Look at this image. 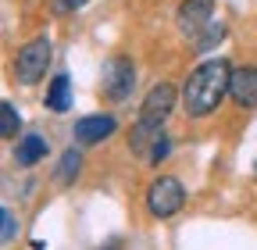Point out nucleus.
I'll use <instances>...</instances> for the list:
<instances>
[{"mask_svg": "<svg viewBox=\"0 0 257 250\" xmlns=\"http://www.w3.org/2000/svg\"><path fill=\"white\" fill-rule=\"evenodd\" d=\"M50 57H54V43L47 36H36V40H29L18 47L15 61H11V72H15V82L18 86H36L47 68H50Z\"/></svg>", "mask_w": 257, "mask_h": 250, "instance_id": "2", "label": "nucleus"}, {"mask_svg": "<svg viewBox=\"0 0 257 250\" xmlns=\"http://www.w3.org/2000/svg\"><path fill=\"white\" fill-rule=\"evenodd\" d=\"M200 33H204V36H193V47H197V50H211L214 43H221V40H225V25H221V22H218V25H214V22H207Z\"/></svg>", "mask_w": 257, "mask_h": 250, "instance_id": "13", "label": "nucleus"}, {"mask_svg": "<svg viewBox=\"0 0 257 250\" xmlns=\"http://www.w3.org/2000/svg\"><path fill=\"white\" fill-rule=\"evenodd\" d=\"M0 114H4V118H0V136H4V140H15L18 129H22V111H18L11 100H4V104H0Z\"/></svg>", "mask_w": 257, "mask_h": 250, "instance_id": "12", "label": "nucleus"}, {"mask_svg": "<svg viewBox=\"0 0 257 250\" xmlns=\"http://www.w3.org/2000/svg\"><path fill=\"white\" fill-rule=\"evenodd\" d=\"M0 222H4V232H0V236H4V243H11V239H15V232H18V225H15V214H11V207H4V211H0Z\"/></svg>", "mask_w": 257, "mask_h": 250, "instance_id": "16", "label": "nucleus"}, {"mask_svg": "<svg viewBox=\"0 0 257 250\" xmlns=\"http://www.w3.org/2000/svg\"><path fill=\"white\" fill-rule=\"evenodd\" d=\"M114 133H118V118H114V114H86V118L75 121V129H72V136H75L79 147L104 143V140L114 136Z\"/></svg>", "mask_w": 257, "mask_h": 250, "instance_id": "5", "label": "nucleus"}, {"mask_svg": "<svg viewBox=\"0 0 257 250\" xmlns=\"http://www.w3.org/2000/svg\"><path fill=\"white\" fill-rule=\"evenodd\" d=\"M43 104H47V111H68V104H72V79H68V72H57L50 79Z\"/></svg>", "mask_w": 257, "mask_h": 250, "instance_id": "10", "label": "nucleus"}, {"mask_svg": "<svg viewBox=\"0 0 257 250\" xmlns=\"http://www.w3.org/2000/svg\"><path fill=\"white\" fill-rule=\"evenodd\" d=\"M229 100L243 111L257 107V65H243V68H232L229 75Z\"/></svg>", "mask_w": 257, "mask_h": 250, "instance_id": "6", "label": "nucleus"}, {"mask_svg": "<svg viewBox=\"0 0 257 250\" xmlns=\"http://www.w3.org/2000/svg\"><path fill=\"white\" fill-rule=\"evenodd\" d=\"M253 175H257V165H253Z\"/></svg>", "mask_w": 257, "mask_h": 250, "instance_id": "17", "label": "nucleus"}, {"mask_svg": "<svg viewBox=\"0 0 257 250\" xmlns=\"http://www.w3.org/2000/svg\"><path fill=\"white\" fill-rule=\"evenodd\" d=\"M47 150H50V143L40 133H25L18 140V147H15V165L18 168H32V165H40L47 158Z\"/></svg>", "mask_w": 257, "mask_h": 250, "instance_id": "9", "label": "nucleus"}, {"mask_svg": "<svg viewBox=\"0 0 257 250\" xmlns=\"http://www.w3.org/2000/svg\"><path fill=\"white\" fill-rule=\"evenodd\" d=\"M175 100H182V89H175L172 82H157V86H150V89H147L140 114H150V118H161V121H165V118L172 114Z\"/></svg>", "mask_w": 257, "mask_h": 250, "instance_id": "8", "label": "nucleus"}, {"mask_svg": "<svg viewBox=\"0 0 257 250\" xmlns=\"http://www.w3.org/2000/svg\"><path fill=\"white\" fill-rule=\"evenodd\" d=\"M186 204V186L175 179V175H161L150 182V190H147V211L154 218H172L179 214Z\"/></svg>", "mask_w": 257, "mask_h": 250, "instance_id": "3", "label": "nucleus"}, {"mask_svg": "<svg viewBox=\"0 0 257 250\" xmlns=\"http://www.w3.org/2000/svg\"><path fill=\"white\" fill-rule=\"evenodd\" d=\"M229 75L232 65L225 57H207L193 68L182 82V107L189 118H207L221 107V100L229 97Z\"/></svg>", "mask_w": 257, "mask_h": 250, "instance_id": "1", "label": "nucleus"}, {"mask_svg": "<svg viewBox=\"0 0 257 250\" xmlns=\"http://www.w3.org/2000/svg\"><path fill=\"white\" fill-rule=\"evenodd\" d=\"M211 15H214V0H182L179 11H175V22H179L182 33L193 40L211 22Z\"/></svg>", "mask_w": 257, "mask_h": 250, "instance_id": "7", "label": "nucleus"}, {"mask_svg": "<svg viewBox=\"0 0 257 250\" xmlns=\"http://www.w3.org/2000/svg\"><path fill=\"white\" fill-rule=\"evenodd\" d=\"M79 172H82V154H79V147H72V150H64V158L57 161L54 182H57V186H72V182L79 179Z\"/></svg>", "mask_w": 257, "mask_h": 250, "instance_id": "11", "label": "nucleus"}, {"mask_svg": "<svg viewBox=\"0 0 257 250\" xmlns=\"http://www.w3.org/2000/svg\"><path fill=\"white\" fill-rule=\"evenodd\" d=\"M100 86H104V97L111 104H121V100L133 97V89H136V65H133V57H125V54L111 57L104 65Z\"/></svg>", "mask_w": 257, "mask_h": 250, "instance_id": "4", "label": "nucleus"}, {"mask_svg": "<svg viewBox=\"0 0 257 250\" xmlns=\"http://www.w3.org/2000/svg\"><path fill=\"white\" fill-rule=\"evenodd\" d=\"M86 4H89V0H50V11L54 15H72V11H79Z\"/></svg>", "mask_w": 257, "mask_h": 250, "instance_id": "15", "label": "nucleus"}, {"mask_svg": "<svg viewBox=\"0 0 257 250\" xmlns=\"http://www.w3.org/2000/svg\"><path fill=\"white\" fill-rule=\"evenodd\" d=\"M168 154H172V140H168L165 133H161V136L154 140V147H150V154H147V161H150V165L157 168L161 161H165V158H168Z\"/></svg>", "mask_w": 257, "mask_h": 250, "instance_id": "14", "label": "nucleus"}]
</instances>
